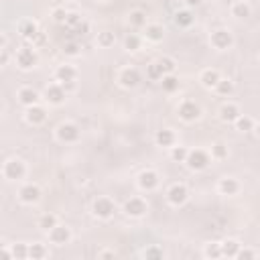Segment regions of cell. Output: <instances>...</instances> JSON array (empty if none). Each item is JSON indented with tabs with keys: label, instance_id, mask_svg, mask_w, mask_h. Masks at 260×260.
<instances>
[{
	"label": "cell",
	"instance_id": "1",
	"mask_svg": "<svg viewBox=\"0 0 260 260\" xmlns=\"http://www.w3.org/2000/svg\"><path fill=\"white\" fill-rule=\"evenodd\" d=\"M211 160L213 158H211V154L207 150H203V148H189V154H187L185 165H187L189 171L199 173V171H205L211 165Z\"/></svg>",
	"mask_w": 260,
	"mask_h": 260
},
{
	"label": "cell",
	"instance_id": "2",
	"mask_svg": "<svg viewBox=\"0 0 260 260\" xmlns=\"http://www.w3.org/2000/svg\"><path fill=\"white\" fill-rule=\"evenodd\" d=\"M14 61H16V67L22 69V71H30L39 65V51L32 47H20L14 55Z\"/></svg>",
	"mask_w": 260,
	"mask_h": 260
},
{
	"label": "cell",
	"instance_id": "3",
	"mask_svg": "<svg viewBox=\"0 0 260 260\" xmlns=\"http://www.w3.org/2000/svg\"><path fill=\"white\" fill-rule=\"evenodd\" d=\"M55 138L63 144H75L81 140V128L73 122H61L55 128Z\"/></svg>",
	"mask_w": 260,
	"mask_h": 260
},
{
	"label": "cell",
	"instance_id": "4",
	"mask_svg": "<svg viewBox=\"0 0 260 260\" xmlns=\"http://www.w3.org/2000/svg\"><path fill=\"white\" fill-rule=\"evenodd\" d=\"M2 175H4L6 181H20L26 175V162L22 158H18V156H12V158H8L4 162Z\"/></svg>",
	"mask_w": 260,
	"mask_h": 260
},
{
	"label": "cell",
	"instance_id": "5",
	"mask_svg": "<svg viewBox=\"0 0 260 260\" xmlns=\"http://www.w3.org/2000/svg\"><path fill=\"white\" fill-rule=\"evenodd\" d=\"M114 211H116V203L106 195L95 197L91 203V215L98 219H110L114 215Z\"/></svg>",
	"mask_w": 260,
	"mask_h": 260
},
{
	"label": "cell",
	"instance_id": "6",
	"mask_svg": "<svg viewBox=\"0 0 260 260\" xmlns=\"http://www.w3.org/2000/svg\"><path fill=\"white\" fill-rule=\"evenodd\" d=\"M209 43L217 51H228L234 47V32L230 28H215L209 35Z\"/></svg>",
	"mask_w": 260,
	"mask_h": 260
},
{
	"label": "cell",
	"instance_id": "7",
	"mask_svg": "<svg viewBox=\"0 0 260 260\" xmlns=\"http://www.w3.org/2000/svg\"><path fill=\"white\" fill-rule=\"evenodd\" d=\"M177 114H179V120H183L185 124H193L201 118V106L195 104L193 100H185V102L179 104Z\"/></svg>",
	"mask_w": 260,
	"mask_h": 260
},
{
	"label": "cell",
	"instance_id": "8",
	"mask_svg": "<svg viewBox=\"0 0 260 260\" xmlns=\"http://www.w3.org/2000/svg\"><path fill=\"white\" fill-rule=\"evenodd\" d=\"M43 197V191L37 183H24L20 189H18V201L22 205H37Z\"/></svg>",
	"mask_w": 260,
	"mask_h": 260
},
{
	"label": "cell",
	"instance_id": "9",
	"mask_svg": "<svg viewBox=\"0 0 260 260\" xmlns=\"http://www.w3.org/2000/svg\"><path fill=\"white\" fill-rule=\"evenodd\" d=\"M43 98H45V102H47L49 106H61V104H65V100H67V91H65V87H63L59 81H55V83H49V85L45 87Z\"/></svg>",
	"mask_w": 260,
	"mask_h": 260
},
{
	"label": "cell",
	"instance_id": "10",
	"mask_svg": "<svg viewBox=\"0 0 260 260\" xmlns=\"http://www.w3.org/2000/svg\"><path fill=\"white\" fill-rule=\"evenodd\" d=\"M187 199H189V189H187V185H183V183H173V185L167 189V201H169V205L181 207V205L187 203Z\"/></svg>",
	"mask_w": 260,
	"mask_h": 260
},
{
	"label": "cell",
	"instance_id": "11",
	"mask_svg": "<svg viewBox=\"0 0 260 260\" xmlns=\"http://www.w3.org/2000/svg\"><path fill=\"white\" fill-rule=\"evenodd\" d=\"M122 211H124L128 217L138 219V217L146 215V211H148V203H146V199H142V197H130V199L124 201Z\"/></svg>",
	"mask_w": 260,
	"mask_h": 260
},
{
	"label": "cell",
	"instance_id": "12",
	"mask_svg": "<svg viewBox=\"0 0 260 260\" xmlns=\"http://www.w3.org/2000/svg\"><path fill=\"white\" fill-rule=\"evenodd\" d=\"M118 85L120 87H124V89H134L138 83H140V71L136 69V67H122L120 71H118Z\"/></svg>",
	"mask_w": 260,
	"mask_h": 260
},
{
	"label": "cell",
	"instance_id": "13",
	"mask_svg": "<svg viewBox=\"0 0 260 260\" xmlns=\"http://www.w3.org/2000/svg\"><path fill=\"white\" fill-rule=\"evenodd\" d=\"M47 236H49V242L55 244V246H65V244H69L73 240V232L65 223H57L53 230L47 232Z\"/></svg>",
	"mask_w": 260,
	"mask_h": 260
},
{
	"label": "cell",
	"instance_id": "14",
	"mask_svg": "<svg viewBox=\"0 0 260 260\" xmlns=\"http://www.w3.org/2000/svg\"><path fill=\"white\" fill-rule=\"evenodd\" d=\"M158 183H160V177H158V173H156L154 169H144V171L138 175V179H136L138 189H140V191H146V193L154 191V189L158 187Z\"/></svg>",
	"mask_w": 260,
	"mask_h": 260
},
{
	"label": "cell",
	"instance_id": "15",
	"mask_svg": "<svg viewBox=\"0 0 260 260\" xmlns=\"http://www.w3.org/2000/svg\"><path fill=\"white\" fill-rule=\"evenodd\" d=\"M18 35H20L24 41L35 43V41L39 39V35H41V28H39V24H37L32 18H24V20L18 22Z\"/></svg>",
	"mask_w": 260,
	"mask_h": 260
},
{
	"label": "cell",
	"instance_id": "16",
	"mask_svg": "<svg viewBox=\"0 0 260 260\" xmlns=\"http://www.w3.org/2000/svg\"><path fill=\"white\" fill-rule=\"evenodd\" d=\"M217 116H219V120H221L223 124H234V122L242 116V110H240L238 104H234V102H225V104H221Z\"/></svg>",
	"mask_w": 260,
	"mask_h": 260
},
{
	"label": "cell",
	"instance_id": "17",
	"mask_svg": "<svg viewBox=\"0 0 260 260\" xmlns=\"http://www.w3.org/2000/svg\"><path fill=\"white\" fill-rule=\"evenodd\" d=\"M24 120H26V124H30V126H41V124L47 120V110H45L41 104L28 106V108H24Z\"/></svg>",
	"mask_w": 260,
	"mask_h": 260
},
{
	"label": "cell",
	"instance_id": "18",
	"mask_svg": "<svg viewBox=\"0 0 260 260\" xmlns=\"http://www.w3.org/2000/svg\"><path fill=\"white\" fill-rule=\"evenodd\" d=\"M240 189H242V185H240V181H238L236 177H221L219 183H217V191H219L221 195H228V197L238 195Z\"/></svg>",
	"mask_w": 260,
	"mask_h": 260
},
{
	"label": "cell",
	"instance_id": "19",
	"mask_svg": "<svg viewBox=\"0 0 260 260\" xmlns=\"http://www.w3.org/2000/svg\"><path fill=\"white\" fill-rule=\"evenodd\" d=\"M77 79V67L71 63H61L55 69V81L63 83V81H75Z\"/></svg>",
	"mask_w": 260,
	"mask_h": 260
},
{
	"label": "cell",
	"instance_id": "20",
	"mask_svg": "<svg viewBox=\"0 0 260 260\" xmlns=\"http://www.w3.org/2000/svg\"><path fill=\"white\" fill-rule=\"evenodd\" d=\"M219 79H221V73L217 69H213V67H207V69H203L199 73V83L205 89H215V85H217Z\"/></svg>",
	"mask_w": 260,
	"mask_h": 260
},
{
	"label": "cell",
	"instance_id": "21",
	"mask_svg": "<svg viewBox=\"0 0 260 260\" xmlns=\"http://www.w3.org/2000/svg\"><path fill=\"white\" fill-rule=\"evenodd\" d=\"M142 39H146L148 43H160L165 39V28L162 24H156V22H150L142 28Z\"/></svg>",
	"mask_w": 260,
	"mask_h": 260
},
{
	"label": "cell",
	"instance_id": "22",
	"mask_svg": "<svg viewBox=\"0 0 260 260\" xmlns=\"http://www.w3.org/2000/svg\"><path fill=\"white\" fill-rule=\"evenodd\" d=\"M154 142H156V146L171 148V146L177 144V134H175L171 128H160V130H156V134H154Z\"/></svg>",
	"mask_w": 260,
	"mask_h": 260
},
{
	"label": "cell",
	"instance_id": "23",
	"mask_svg": "<svg viewBox=\"0 0 260 260\" xmlns=\"http://www.w3.org/2000/svg\"><path fill=\"white\" fill-rule=\"evenodd\" d=\"M16 98H18V102H20L24 108L35 106V104L41 102V93H39L37 89H32V87H20L18 93H16Z\"/></svg>",
	"mask_w": 260,
	"mask_h": 260
},
{
	"label": "cell",
	"instance_id": "24",
	"mask_svg": "<svg viewBox=\"0 0 260 260\" xmlns=\"http://www.w3.org/2000/svg\"><path fill=\"white\" fill-rule=\"evenodd\" d=\"M232 16L234 18H240V20H246L252 16V6L248 0H238L232 4Z\"/></svg>",
	"mask_w": 260,
	"mask_h": 260
},
{
	"label": "cell",
	"instance_id": "25",
	"mask_svg": "<svg viewBox=\"0 0 260 260\" xmlns=\"http://www.w3.org/2000/svg\"><path fill=\"white\" fill-rule=\"evenodd\" d=\"M173 22L179 26V28H189L193 22H195V16L191 12V8H185V10H177L175 16H173Z\"/></svg>",
	"mask_w": 260,
	"mask_h": 260
},
{
	"label": "cell",
	"instance_id": "26",
	"mask_svg": "<svg viewBox=\"0 0 260 260\" xmlns=\"http://www.w3.org/2000/svg\"><path fill=\"white\" fill-rule=\"evenodd\" d=\"M240 248H242V244L236 238H225L221 242V254H223V258H238Z\"/></svg>",
	"mask_w": 260,
	"mask_h": 260
},
{
	"label": "cell",
	"instance_id": "27",
	"mask_svg": "<svg viewBox=\"0 0 260 260\" xmlns=\"http://www.w3.org/2000/svg\"><path fill=\"white\" fill-rule=\"evenodd\" d=\"M128 24L134 26V28H144L148 22H146V12L144 10H130L128 12Z\"/></svg>",
	"mask_w": 260,
	"mask_h": 260
},
{
	"label": "cell",
	"instance_id": "28",
	"mask_svg": "<svg viewBox=\"0 0 260 260\" xmlns=\"http://www.w3.org/2000/svg\"><path fill=\"white\" fill-rule=\"evenodd\" d=\"M95 43H98V47H102V49H110V47H114V43H116V35H114L112 30H100L98 37H95Z\"/></svg>",
	"mask_w": 260,
	"mask_h": 260
},
{
	"label": "cell",
	"instance_id": "29",
	"mask_svg": "<svg viewBox=\"0 0 260 260\" xmlns=\"http://www.w3.org/2000/svg\"><path fill=\"white\" fill-rule=\"evenodd\" d=\"M160 85H162V89H165L167 93H175V91L179 89L181 81H179V77H177L175 73H169V75H162V79H160Z\"/></svg>",
	"mask_w": 260,
	"mask_h": 260
},
{
	"label": "cell",
	"instance_id": "30",
	"mask_svg": "<svg viewBox=\"0 0 260 260\" xmlns=\"http://www.w3.org/2000/svg\"><path fill=\"white\" fill-rule=\"evenodd\" d=\"M140 45H142V37H140V35H136V32H128V35L124 37V49H126L128 53L138 51Z\"/></svg>",
	"mask_w": 260,
	"mask_h": 260
},
{
	"label": "cell",
	"instance_id": "31",
	"mask_svg": "<svg viewBox=\"0 0 260 260\" xmlns=\"http://www.w3.org/2000/svg\"><path fill=\"white\" fill-rule=\"evenodd\" d=\"M57 223H59V219H57V215H55V213H43V215L39 217V221H37L39 230H43V232L53 230Z\"/></svg>",
	"mask_w": 260,
	"mask_h": 260
},
{
	"label": "cell",
	"instance_id": "32",
	"mask_svg": "<svg viewBox=\"0 0 260 260\" xmlns=\"http://www.w3.org/2000/svg\"><path fill=\"white\" fill-rule=\"evenodd\" d=\"M203 256L205 258H211V260L223 258V254H221V242H207L203 246Z\"/></svg>",
	"mask_w": 260,
	"mask_h": 260
},
{
	"label": "cell",
	"instance_id": "33",
	"mask_svg": "<svg viewBox=\"0 0 260 260\" xmlns=\"http://www.w3.org/2000/svg\"><path fill=\"white\" fill-rule=\"evenodd\" d=\"M10 252H12V260H26L28 258V244H24V242L10 244Z\"/></svg>",
	"mask_w": 260,
	"mask_h": 260
},
{
	"label": "cell",
	"instance_id": "34",
	"mask_svg": "<svg viewBox=\"0 0 260 260\" xmlns=\"http://www.w3.org/2000/svg\"><path fill=\"white\" fill-rule=\"evenodd\" d=\"M156 63H158V67L162 69V73H165V75H169V73H175V71H177V61H175L173 57H169V55L158 57V59H156Z\"/></svg>",
	"mask_w": 260,
	"mask_h": 260
},
{
	"label": "cell",
	"instance_id": "35",
	"mask_svg": "<svg viewBox=\"0 0 260 260\" xmlns=\"http://www.w3.org/2000/svg\"><path fill=\"white\" fill-rule=\"evenodd\" d=\"M254 124H256V122H254L250 116H244V114H242V116L234 122V128H236L238 132H254Z\"/></svg>",
	"mask_w": 260,
	"mask_h": 260
},
{
	"label": "cell",
	"instance_id": "36",
	"mask_svg": "<svg viewBox=\"0 0 260 260\" xmlns=\"http://www.w3.org/2000/svg\"><path fill=\"white\" fill-rule=\"evenodd\" d=\"M47 256V248H45V244H41V242H32V244H28V258L30 260H43Z\"/></svg>",
	"mask_w": 260,
	"mask_h": 260
},
{
	"label": "cell",
	"instance_id": "37",
	"mask_svg": "<svg viewBox=\"0 0 260 260\" xmlns=\"http://www.w3.org/2000/svg\"><path fill=\"white\" fill-rule=\"evenodd\" d=\"M217 95H232L234 93V81L232 79H225V77H221L219 81H217V85H215V89H213Z\"/></svg>",
	"mask_w": 260,
	"mask_h": 260
},
{
	"label": "cell",
	"instance_id": "38",
	"mask_svg": "<svg viewBox=\"0 0 260 260\" xmlns=\"http://www.w3.org/2000/svg\"><path fill=\"white\" fill-rule=\"evenodd\" d=\"M187 154H189V148L187 146H183V144H175V146H171V160H175V162H185L187 160Z\"/></svg>",
	"mask_w": 260,
	"mask_h": 260
},
{
	"label": "cell",
	"instance_id": "39",
	"mask_svg": "<svg viewBox=\"0 0 260 260\" xmlns=\"http://www.w3.org/2000/svg\"><path fill=\"white\" fill-rule=\"evenodd\" d=\"M209 154H211L213 160H223V158H228V144H223V142H213Z\"/></svg>",
	"mask_w": 260,
	"mask_h": 260
},
{
	"label": "cell",
	"instance_id": "40",
	"mask_svg": "<svg viewBox=\"0 0 260 260\" xmlns=\"http://www.w3.org/2000/svg\"><path fill=\"white\" fill-rule=\"evenodd\" d=\"M162 75H165V73H162V69L158 67V63H156V61H152V63H148V65H146V77H148L150 81H160V79H162Z\"/></svg>",
	"mask_w": 260,
	"mask_h": 260
},
{
	"label": "cell",
	"instance_id": "41",
	"mask_svg": "<svg viewBox=\"0 0 260 260\" xmlns=\"http://www.w3.org/2000/svg\"><path fill=\"white\" fill-rule=\"evenodd\" d=\"M67 14H69V10H65V8H61V6H55V8L51 10V18H53L57 24H65Z\"/></svg>",
	"mask_w": 260,
	"mask_h": 260
},
{
	"label": "cell",
	"instance_id": "42",
	"mask_svg": "<svg viewBox=\"0 0 260 260\" xmlns=\"http://www.w3.org/2000/svg\"><path fill=\"white\" fill-rule=\"evenodd\" d=\"M63 53H65L67 57H77V55L81 53V47H79V43H75V41H67V43L63 45Z\"/></svg>",
	"mask_w": 260,
	"mask_h": 260
},
{
	"label": "cell",
	"instance_id": "43",
	"mask_svg": "<svg viewBox=\"0 0 260 260\" xmlns=\"http://www.w3.org/2000/svg\"><path fill=\"white\" fill-rule=\"evenodd\" d=\"M81 20H83V16H81L79 12H69V14H67V20H65V26L73 30Z\"/></svg>",
	"mask_w": 260,
	"mask_h": 260
},
{
	"label": "cell",
	"instance_id": "44",
	"mask_svg": "<svg viewBox=\"0 0 260 260\" xmlns=\"http://www.w3.org/2000/svg\"><path fill=\"white\" fill-rule=\"evenodd\" d=\"M162 256H165V252L156 246H150V248L144 250V258H162Z\"/></svg>",
	"mask_w": 260,
	"mask_h": 260
},
{
	"label": "cell",
	"instance_id": "45",
	"mask_svg": "<svg viewBox=\"0 0 260 260\" xmlns=\"http://www.w3.org/2000/svg\"><path fill=\"white\" fill-rule=\"evenodd\" d=\"M256 256H258V252L252 248H240V252H238L240 260H248V258H256Z\"/></svg>",
	"mask_w": 260,
	"mask_h": 260
},
{
	"label": "cell",
	"instance_id": "46",
	"mask_svg": "<svg viewBox=\"0 0 260 260\" xmlns=\"http://www.w3.org/2000/svg\"><path fill=\"white\" fill-rule=\"evenodd\" d=\"M73 32H75V35H79V37L87 35V32H89V22H87V20L83 18V20H81V22H79V24H77V26L73 28Z\"/></svg>",
	"mask_w": 260,
	"mask_h": 260
},
{
	"label": "cell",
	"instance_id": "47",
	"mask_svg": "<svg viewBox=\"0 0 260 260\" xmlns=\"http://www.w3.org/2000/svg\"><path fill=\"white\" fill-rule=\"evenodd\" d=\"M114 256H116L114 250H102V252H98V258H114Z\"/></svg>",
	"mask_w": 260,
	"mask_h": 260
},
{
	"label": "cell",
	"instance_id": "48",
	"mask_svg": "<svg viewBox=\"0 0 260 260\" xmlns=\"http://www.w3.org/2000/svg\"><path fill=\"white\" fill-rule=\"evenodd\" d=\"M185 2V6L187 8H197V6H201L203 4V0H183Z\"/></svg>",
	"mask_w": 260,
	"mask_h": 260
},
{
	"label": "cell",
	"instance_id": "49",
	"mask_svg": "<svg viewBox=\"0 0 260 260\" xmlns=\"http://www.w3.org/2000/svg\"><path fill=\"white\" fill-rule=\"evenodd\" d=\"M61 85L65 87V91H67V93H69V91H75V87H77V85H75V81H63Z\"/></svg>",
	"mask_w": 260,
	"mask_h": 260
},
{
	"label": "cell",
	"instance_id": "50",
	"mask_svg": "<svg viewBox=\"0 0 260 260\" xmlns=\"http://www.w3.org/2000/svg\"><path fill=\"white\" fill-rule=\"evenodd\" d=\"M2 51V55H0V65L4 67L6 63H8V49H0Z\"/></svg>",
	"mask_w": 260,
	"mask_h": 260
},
{
	"label": "cell",
	"instance_id": "51",
	"mask_svg": "<svg viewBox=\"0 0 260 260\" xmlns=\"http://www.w3.org/2000/svg\"><path fill=\"white\" fill-rule=\"evenodd\" d=\"M254 134L260 138V122H256V124H254Z\"/></svg>",
	"mask_w": 260,
	"mask_h": 260
},
{
	"label": "cell",
	"instance_id": "52",
	"mask_svg": "<svg viewBox=\"0 0 260 260\" xmlns=\"http://www.w3.org/2000/svg\"><path fill=\"white\" fill-rule=\"evenodd\" d=\"M98 2H108V0H98Z\"/></svg>",
	"mask_w": 260,
	"mask_h": 260
},
{
	"label": "cell",
	"instance_id": "53",
	"mask_svg": "<svg viewBox=\"0 0 260 260\" xmlns=\"http://www.w3.org/2000/svg\"><path fill=\"white\" fill-rule=\"evenodd\" d=\"M258 59H260V55H258Z\"/></svg>",
	"mask_w": 260,
	"mask_h": 260
}]
</instances>
